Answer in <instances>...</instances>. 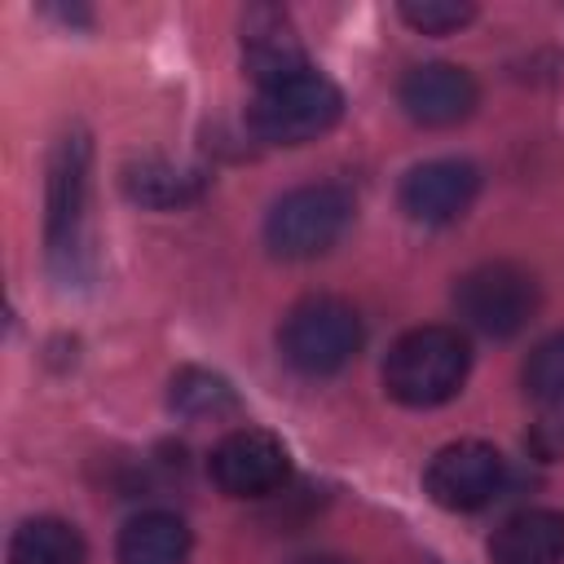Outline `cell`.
Returning a JSON list of instances; mask_svg holds the SVG:
<instances>
[{
  "mask_svg": "<svg viewBox=\"0 0 564 564\" xmlns=\"http://www.w3.org/2000/svg\"><path fill=\"white\" fill-rule=\"evenodd\" d=\"M291 476L286 445L264 427H234L212 449V480L229 498H264L278 494Z\"/></svg>",
  "mask_w": 564,
  "mask_h": 564,
  "instance_id": "cell-8",
  "label": "cell"
},
{
  "mask_svg": "<svg viewBox=\"0 0 564 564\" xmlns=\"http://www.w3.org/2000/svg\"><path fill=\"white\" fill-rule=\"evenodd\" d=\"M471 370V348L454 326H414L405 330L383 361V388L410 410H432L458 397Z\"/></svg>",
  "mask_w": 564,
  "mask_h": 564,
  "instance_id": "cell-1",
  "label": "cell"
},
{
  "mask_svg": "<svg viewBox=\"0 0 564 564\" xmlns=\"http://www.w3.org/2000/svg\"><path fill=\"white\" fill-rule=\"evenodd\" d=\"M88 163H93V150L84 132L57 137L48 154L44 242H48V264L62 282H79L88 260Z\"/></svg>",
  "mask_w": 564,
  "mask_h": 564,
  "instance_id": "cell-2",
  "label": "cell"
},
{
  "mask_svg": "<svg viewBox=\"0 0 564 564\" xmlns=\"http://www.w3.org/2000/svg\"><path fill=\"white\" fill-rule=\"evenodd\" d=\"M348 220H352V194L344 185H330V181L300 185L269 207L264 242L282 260H308L330 251L344 238Z\"/></svg>",
  "mask_w": 564,
  "mask_h": 564,
  "instance_id": "cell-4",
  "label": "cell"
},
{
  "mask_svg": "<svg viewBox=\"0 0 564 564\" xmlns=\"http://www.w3.org/2000/svg\"><path fill=\"white\" fill-rule=\"evenodd\" d=\"M397 97H401V110L414 123H423V128H454V123H463L476 110L480 88H476V79L463 66L427 62V66L405 70Z\"/></svg>",
  "mask_w": 564,
  "mask_h": 564,
  "instance_id": "cell-10",
  "label": "cell"
},
{
  "mask_svg": "<svg viewBox=\"0 0 564 564\" xmlns=\"http://www.w3.org/2000/svg\"><path fill=\"white\" fill-rule=\"evenodd\" d=\"M480 194V172L467 159H427L401 181V207L419 225L458 220Z\"/></svg>",
  "mask_w": 564,
  "mask_h": 564,
  "instance_id": "cell-9",
  "label": "cell"
},
{
  "mask_svg": "<svg viewBox=\"0 0 564 564\" xmlns=\"http://www.w3.org/2000/svg\"><path fill=\"white\" fill-rule=\"evenodd\" d=\"M295 564H348V560H339V555H304Z\"/></svg>",
  "mask_w": 564,
  "mask_h": 564,
  "instance_id": "cell-20",
  "label": "cell"
},
{
  "mask_svg": "<svg viewBox=\"0 0 564 564\" xmlns=\"http://www.w3.org/2000/svg\"><path fill=\"white\" fill-rule=\"evenodd\" d=\"M454 304H458V317L467 326H476L480 335L489 339H511L520 335L533 313H538V282L529 269L520 264H507V260H489V264H476L471 273L458 278L454 286Z\"/></svg>",
  "mask_w": 564,
  "mask_h": 564,
  "instance_id": "cell-6",
  "label": "cell"
},
{
  "mask_svg": "<svg viewBox=\"0 0 564 564\" xmlns=\"http://www.w3.org/2000/svg\"><path fill=\"white\" fill-rule=\"evenodd\" d=\"M207 176L189 163H176V159H163V154H141L123 167V189L132 203L141 207H181V203H194L203 194Z\"/></svg>",
  "mask_w": 564,
  "mask_h": 564,
  "instance_id": "cell-13",
  "label": "cell"
},
{
  "mask_svg": "<svg viewBox=\"0 0 564 564\" xmlns=\"http://www.w3.org/2000/svg\"><path fill=\"white\" fill-rule=\"evenodd\" d=\"M84 538L57 516L26 520L9 542V564H84Z\"/></svg>",
  "mask_w": 564,
  "mask_h": 564,
  "instance_id": "cell-15",
  "label": "cell"
},
{
  "mask_svg": "<svg viewBox=\"0 0 564 564\" xmlns=\"http://www.w3.org/2000/svg\"><path fill=\"white\" fill-rule=\"evenodd\" d=\"M344 115L339 88L322 70H304L273 88H260L251 101V132L269 145H304L330 132Z\"/></svg>",
  "mask_w": 564,
  "mask_h": 564,
  "instance_id": "cell-5",
  "label": "cell"
},
{
  "mask_svg": "<svg viewBox=\"0 0 564 564\" xmlns=\"http://www.w3.org/2000/svg\"><path fill=\"white\" fill-rule=\"evenodd\" d=\"M502 480H507V463L485 441H454L436 449L423 471V489L445 511H476L494 502L502 494Z\"/></svg>",
  "mask_w": 564,
  "mask_h": 564,
  "instance_id": "cell-7",
  "label": "cell"
},
{
  "mask_svg": "<svg viewBox=\"0 0 564 564\" xmlns=\"http://www.w3.org/2000/svg\"><path fill=\"white\" fill-rule=\"evenodd\" d=\"M489 564H564V511L529 507L489 538Z\"/></svg>",
  "mask_w": 564,
  "mask_h": 564,
  "instance_id": "cell-12",
  "label": "cell"
},
{
  "mask_svg": "<svg viewBox=\"0 0 564 564\" xmlns=\"http://www.w3.org/2000/svg\"><path fill=\"white\" fill-rule=\"evenodd\" d=\"M524 388L542 405H564V330L542 339L524 361Z\"/></svg>",
  "mask_w": 564,
  "mask_h": 564,
  "instance_id": "cell-17",
  "label": "cell"
},
{
  "mask_svg": "<svg viewBox=\"0 0 564 564\" xmlns=\"http://www.w3.org/2000/svg\"><path fill=\"white\" fill-rule=\"evenodd\" d=\"M529 445H533L542 458H560V454H564V405H546V414L533 423Z\"/></svg>",
  "mask_w": 564,
  "mask_h": 564,
  "instance_id": "cell-19",
  "label": "cell"
},
{
  "mask_svg": "<svg viewBox=\"0 0 564 564\" xmlns=\"http://www.w3.org/2000/svg\"><path fill=\"white\" fill-rule=\"evenodd\" d=\"M278 348L291 370L308 379H326L344 370L361 348V317L348 300L335 295H308L300 300L278 330Z\"/></svg>",
  "mask_w": 564,
  "mask_h": 564,
  "instance_id": "cell-3",
  "label": "cell"
},
{
  "mask_svg": "<svg viewBox=\"0 0 564 564\" xmlns=\"http://www.w3.org/2000/svg\"><path fill=\"white\" fill-rule=\"evenodd\" d=\"M471 13H476L471 4H454V0H410V4H401V18L423 35H449V31L467 26Z\"/></svg>",
  "mask_w": 564,
  "mask_h": 564,
  "instance_id": "cell-18",
  "label": "cell"
},
{
  "mask_svg": "<svg viewBox=\"0 0 564 564\" xmlns=\"http://www.w3.org/2000/svg\"><path fill=\"white\" fill-rule=\"evenodd\" d=\"M242 66L260 88H273L282 79H295V75L313 70L308 57H304V44L295 35V22L273 4L247 9V18H242Z\"/></svg>",
  "mask_w": 564,
  "mask_h": 564,
  "instance_id": "cell-11",
  "label": "cell"
},
{
  "mask_svg": "<svg viewBox=\"0 0 564 564\" xmlns=\"http://www.w3.org/2000/svg\"><path fill=\"white\" fill-rule=\"evenodd\" d=\"M238 405L234 388L212 375V370H198V366H185L176 379H172V410L185 414V419H220Z\"/></svg>",
  "mask_w": 564,
  "mask_h": 564,
  "instance_id": "cell-16",
  "label": "cell"
},
{
  "mask_svg": "<svg viewBox=\"0 0 564 564\" xmlns=\"http://www.w3.org/2000/svg\"><path fill=\"white\" fill-rule=\"evenodd\" d=\"M115 560L119 564H185L189 560V529L172 511H141L123 524Z\"/></svg>",
  "mask_w": 564,
  "mask_h": 564,
  "instance_id": "cell-14",
  "label": "cell"
}]
</instances>
